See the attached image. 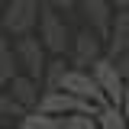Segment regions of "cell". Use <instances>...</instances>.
<instances>
[{"label": "cell", "instance_id": "18", "mask_svg": "<svg viewBox=\"0 0 129 129\" xmlns=\"http://www.w3.org/2000/svg\"><path fill=\"white\" fill-rule=\"evenodd\" d=\"M48 7H52V10H64V13H68V10H74V7H78V0H48Z\"/></svg>", "mask_w": 129, "mask_h": 129}, {"label": "cell", "instance_id": "16", "mask_svg": "<svg viewBox=\"0 0 129 129\" xmlns=\"http://www.w3.org/2000/svg\"><path fill=\"white\" fill-rule=\"evenodd\" d=\"M0 113H10V116H26V110H23V107H16L13 100H10V94H7V90H0Z\"/></svg>", "mask_w": 129, "mask_h": 129}, {"label": "cell", "instance_id": "9", "mask_svg": "<svg viewBox=\"0 0 129 129\" xmlns=\"http://www.w3.org/2000/svg\"><path fill=\"white\" fill-rule=\"evenodd\" d=\"M7 87H10V90H7V94H10V100H13L16 107H23L26 113L39 107V97H42V94H39V81L26 78V74H16Z\"/></svg>", "mask_w": 129, "mask_h": 129}, {"label": "cell", "instance_id": "5", "mask_svg": "<svg viewBox=\"0 0 129 129\" xmlns=\"http://www.w3.org/2000/svg\"><path fill=\"white\" fill-rule=\"evenodd\" d=\"M90 78L97 81V87L103 90L107 97V103L110 107H123V90H126V81L119 78V71H116V61L113 58H100V61L90 64Z\"/></svg>", "mask_w": 129, "mask_h": 129}, {"label": "cell", "instance_id": "15", "mask_svg": "<svg viewBox=\"0 0 129 129\" xmlns=\"http://www.w3.org/2000/svg\"><path fill=\"white\" fill-rule=\"evenodd\" d=\"M64 129H100L97 126V116H84V113H74V116H61Z\"/></svg>", "mask_w": 129, "mask_h": 129}, {"label": "cell", "instance_id": "17", "mask_svg": "<svg viewBox=\"0 0 129 129\" xmlns=\"http://www.w3.org/2000/svg\"><path fill=\"white\" fill-rule=\"evenodd\" d=\"M116 71H119L123 81H129V52H123V55L116 58Z\"/></svg>", "mask_w": 129, "mask_h": 129}, {"label": "cell", "instance_id": "10", "mask_svg": "<svg viewBox=\"0 0 129 129\" xmlns=\"http://www.w3.org/2000/svg\"><path fill=\"white\" fill-rule=\"evenodd\" d=\"M110 42H107V58H119L123 52H129V7L126 10H116L113 13V26H110V36H107Z\"/></svg>", "mask_w": 129, "mask_h": 129}, {"label": "cell", "instance_id": "12", "mask_svg": "<svg viewBox=\"0 0 129 129\" xmlns=\"http://www.w3.org/2000/svg\"><path fill=\"white\" fill-rule=\"evenodd\" d=\"M19 64H16V55H13V48L7 45V42H0V84H10V81L19 74L16 71Z\"/></svg>", "mask_w": 129, "mask_h": 129}, {"label": "cell", "instance_id": "19", "mask_svg": "<svg viewBox=\"0 0 129 129\" xmlns=\"http://www.w3.org/2000/svg\"><path fill=\"white\" fill-rule=\"evenodd\" d=\"M123 119H126V126H129V81H126V90H123Z\"/></svg>", "mask_w": 129, "mask_h": 129}, {"label": "cell", "instance_id": "2", "mask_svg": "<svg viewBox=\"0 0 129 129\" xmlns=\"http://www.w3.org/2000/svg\"><path fill=\"white\" fill-rule=\"evenodd\" d=\"M39 113H45V116H74V113H84V116H97L100 107L94 103H87V100H78V97L64 94V90H45V94L39 97Z\"/></svg>", "mask_w": 129, "mask_h": 129}, {"label": "cell", "instance_id": "11", "mask_svg": "<svg viewBox=\"0 0 129 129\" xmlns=\"http://www.w3.org/2000/svg\"><path fill=\"white\" fill-rule=\"evenodd\" d=\"M19 129H64V119L61 116H45V113H39V110H29L23 116Z\"/></svg>", "mask_w": 129, "mask_h": 129}, {"label": "cell", "instance_id": "7", "mask_svg": "<svg viewBox=\"0 0 129 129\" xmlns=\"http://www.w3.org/2000/svg\"><path fill=\"white\" fill-rule=\"evenodd\" d=\"M71 58H74V68L81 71H90V64L103 58V45H100V36H94L90 29H81L71 42Z\"/></svg>", "mask_w": 129, "mask_h": 129}, {"label": "cell", "instance_id": "13", "mask_svg": "<svg viewBox=\"0 0 129 129\" xmlns=\"http://www.w3.org/2000/svg\"><path fill=\"white\" fill-rule=\"evenodd\" d=\"M97 126L100 129H129L126 119H123V110L119 107H100V113H97Z\"/></svg>", "mask_w": 129, "mask_h": 129}, {"label": "cell", "instance_id": "4", "mask_svg": "<svg viewBox=\"0 0 129 129\" xmlns=\"http://www.w3.org/2000/svg\"><path fill=\"white\" fill-rule=\"evenodd\" d=\"M58 90L78 97V100H87V103H94V107H107V97H103V90L97 87V81L90 78V71L68 68V71L61 74V81H58Z\"/></svg>", "mask_w": 129, "mask_h": 129}, {"label": "cell", "instance_id": "6", "mask_svg": "<svg viewBox=\"0 0 129 129\" xmlns=\"http://www.w3.org/2000/svg\"><path fill=\"white\" fill-rule=\"evenodd\" d=\"M16 64H23V71H26V78L39 81L42 84V71H45V48H42V42H39V36H19L16 39Z\"/></svg>", "mask_w": 129, "mask_h": 129}, {"label": "cell", "instance_id": "1", "mask_svg": "<svg viewBox=\"0 0 129 129\" xmlns=\"http://www.w3.org/2000/svg\"><path fill=\"white\" fill-rule=\"evenodd\" d=\"M36 26H39V42H42L45 52H52V55H64V52H68L71 32H68V23L58 16V10H52L48 3H42Z\"/></svg>", "mask_w": 129, "mask_h": 129}, {"label": "cell", "instance_id": "14", "mask_svg": "<svg viewBox=\"0 0 129 129\" xmlns=\"http://www.w3.org/2000/svg\"><path fill=\"white\" fill-rule=\"evenodd\" d=\"M64 71H68V68H64V58L45 61V71H42V84H45V90H58V81H61Z\"/></svg>", "mask_w": 129, "mask_h": 129}, {"label": "cell", "instance_id": "8", "mask_svg": "<svg viewBox=\"0 0 129 129\" xmlns=\"http://www.w3.org/2000/svg\"><path fill=\"white\" fill-rule=\"evenodd\" d=\"M78 10L81 16L87 19V29L94 36H110V26H113V7L107 0H78Z\"/></svg>", "mask_w": 129, "mask_h": 129}, {"label": "cell", "instance_id": "3", "mask_svg": "<svg viewBox=\"0 0 129 129\" xmlns=\"http://www.w3.org/2000/svg\"><path fill=\"white\" fill-rule=\"evenodd\" d=\"M39 7L42 0H7V10L0 16L3 29L13 36H29L32 26L39 23Z\"/></svg>", "mask_w": 129, "mask_h": 129}, {"label": "cell", "instance_id": "20", "mask_svg": "<svg viewBox=\"0 0 129 129\" xmlns=\"http://www.w3.org/2000/svg\"><path fill=\"white\" fill-rule=\"evenodd\" d=\"M107 3H110V7H116V10H126V7H129V0H107Z\"/></svg>", "mask_w": 129, "mask_h": 129}]
</instances>
